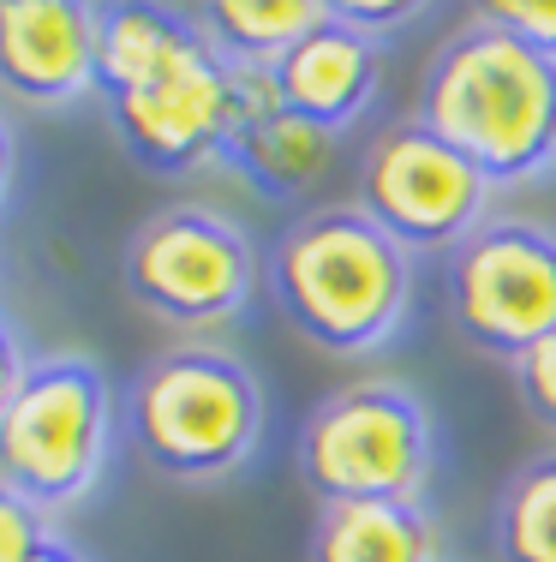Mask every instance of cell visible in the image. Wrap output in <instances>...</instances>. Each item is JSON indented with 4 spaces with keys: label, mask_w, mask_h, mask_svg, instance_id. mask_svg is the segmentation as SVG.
I'll return each instance as SVG.
<instances>
[{
    "label": "cell",
    "mask_w": 556,
    "mask_h": 562,
    "mask_svg": "<svg viewBox=\"0 0 556 562\" xmlns=\"http://www.w3.org/2000/svg\"><path fill=\"white\" fill-rule=\"evenodd\" d=\"M311 562H443L425 503H324Z\"/></svg>",
    "instance_id": "13"
},
{
    "label": "cell",
    "mask_w": 556,
    "mask_h": 562,
    "mask_svg": "<svg viewBox=\"0 0 556 562\" xmlns=\"http://www.w3.org/2000/svg\"><path fill=\"white\" fill-rule=\"evenodd\" d=\"M497 186L461 150H449L431 126H419L413 114L383 126L365 144L360 162V210L395 246L413 251H455L461 239H473L485 227Z\"/></svg>",
    "instance_id": "8"
},
{
    "label": "cell",
    "mask_w": 556,
    "mask_h": 562,
    "mask_svg": "<svg viewBox=\"0 0 556 562\" xmlns=\"http://www.w3.org/2000/svg\"><path fill=\"white\" fill-rule=\"evenodd\" d=\"M185 12L234 72H275L329 19V0H216Z\"/></svg>",
    "instance_id": "14"
},
{
    "label": "cell",
    "mask_w": 556,
    "mask_h": 562,
    "mask_svg": "<svg viewBox=\"0 0 556 562\" xmlns=\"http://www.w3.org/2000/svg\"><path fill=\"white\" fill-rule=\"evenodd\" d=\"M329 12H336L348 31H360L365 43L383 48V36L401 31V24L419 19V7H395V0H329Z\"/></svg>",
    "instance_id": "19"
},
{
    "label": "cell",
    "mask_w": 556,
    "mask_h": 562,
    "mask_svg": "<svg viewBox=\"0 0 556 562\" xmlns=\"http://www.w3.org/2000/svg\"><path fill=\"white\" fill-rule=\"evenodd\" d=\"M97 97L150 173L222 162L234 138V66L180 7H102Z\"/></svg>",
    "instance_id": "1"
},
{
    "label": "cell",
    "mask_w": 556,
    "mask_h": 562,
    "mask_svg": "<svg viewBox=\"0 0 556 562\" xmlns=\"http://www.w3.org/2000/svg\"><path fill=\"white\" fill-rule=\"evenodd\" d=\"M48 539H55V532H48L43 508L24 503L12 485H0V562H36Z\"/></svg>",
    "instance_id": "18"
},
{
    "label": "cell",
    "mask_w": 556,
    "mask_h": 562,
    "mask_svg": "<svg viewBox=\"0 0 556 562\" xmlns=\"http://www.w3.org/2000/svg\"><path fill=\"white\" fill-rule=\"evenodd\" d=\"M114 449V390L97 359L48 353L31 359L12 407L0 413V485L24 503L72 508L90 497Z\"/></svg>",
    "instance_id": "5"
},
{
    "label": "cell",
    "mask_w": 556,
    "mask_h": 562,
    "mask_svg": "<svg viewBox=\"0 0 556 562\" xmlns=\"http://www.w3.org/2000/svg\"><path fill=\"white\" fill-rule=\"evenodd\" d=\"M126 437L156 473L180 485H216L263 443V390L228 347H168L132 378Z\"/></svg>",
    "instance_id": "4"
},
{
    "label": "cell",
    "mask_w": 556,
    "mask_h": 562,
    "mask_svg": "<svg viewBox=\"0 0 556 562\" xmlns=\"http://www.w3.org/2000/svg\"><path fill=\"white\" fill-rule=\"evenodd\" d=\"M270 78H275V97L294 114H306L324 132H348L377 97V43H365L360 31H348L329 12Z\"/></svg>",
    "instance_id": "12"
},
{
    "label": "cell",
    "mask_w": 556,
    "mask_h": 562,
    "mask_svg": "<svg viewBox=\"0 0 556 562\" xmlns=\"http://www.w3.org/2000/svg\"><path fill=\"white\" fill-rule=\"evenodd\" d=\"M413 120L461 150L491 186H526L556 168V66L467 19L431 55Z\"/></svg>",
    "instance_id": "2"
},
{
    "label": "cell",
    "mask_w": 556,
    "mask_h": 562,
    "mask_svg": "<svg viewBox=\"0 0 556 562\" xmlns=\"http://www.w3.org/2000/svg\"><path fill=\"white\" fill-rule=\"evenodd\" d=\"M473 19L497 24L502 36H514L521 48H533L538 60L556 66V0H502V7H473Z\"/></svg>",
    "instance_id": "16"
},
{
    "label": "cell",
    "mask_w": 556,
    "mask_h": 562,
    "mask_svg": "<svg viewBox=\"0 0 556 562\" xmlns=\"http://www.w3.org/2000/svg\"><path fill=\"white\" fill-rule=\"evenodd\" d=\"M299 479L317 503H419L431 479V413L401 383H348L299 431Z\"/></svg>",
    "instance_id": "6"
},
{
    "label": "cell",
    "mask_w": 556,
    "mask_h": 562,
    "mask_svg": "<svg viewBox=\"0 0 556 562\" xmlns=\"http://www.w3.org/2000/svg\"><path fill=\"white\" fill-rule=\"evenodd\" d=\"M126 293L174 329H216L258 293V251L222 210L168 204L126 239Z\"/></svg>",
    "instance_id": "7"
},
{
    "label": "cell",
    "mask_w": 556,
    "mask_h": 562,
    "mask_svg": "<svg viewBox=\"0 0 556 562\" xmlns=\"http://www.w3.org/2000/svg\"><path fill=\"white\" fill-rule=\"evenodd\" d=\"M509 378H514L521 407L533 413V425H545V431L556 437V336H545L538 347H526V353L509 366Z\"/></svg>",
    "instance_id": "17"
},
{
    "label": "cell",
    "mask_w": 556,
    "mask_h": 562,
    "mask_svg": "<svg viewBox=\"0 0 556 562\" xmlns=\"http://www.w3.org/2000/svg\"><path fill=\"white\" fill-rule=\"evenodd\" d=\"M497 557L556 562V449L533 454L509 473L497 497Z\"/></svg>",
    "instance_id": "15"
},
{
    "label": "cell",
    "mask_w": 556,
    "mask_h": 562,
    "mask_svg": "<svg viewBox=\"0 0 556 562\" xmlns=\"http://www.w3.org/2000/svg\"><path fill=\"white\" fill-rule=\"evenodd\" d=\"M12 168H19V144H12L7 114H0V198H7V186H12Z\"/></svg>",
    "instance_id": "21"
},
{
    "label": "cell",
    "mask_w": 556,
    "mask_h": 562,
    "mask_svg": "<svg viewBox=\"0 0 556 562\" xmlns=\"http://www.w3.org/2000/svg\"><path fill=\"white\" fill-rule=\"evenodd\" d=\"M449 312L461 341L491 359H521L556 336V227L497 216L449 258Z\"/></svg>",
    "instance_id": "9"
},
{
    "label": "cell",
    "mask_w": 556,
    "mask_h": 562,
    "mask_svg": "<svg viewBox=\"0 0 556 562\" xmlns=\"http://www.w3.org/2000/svg\"><path fill=\"white\" fill-rule=\"evenodd\" d=\"M36 562H90V557L78 551V544H66V539H48V544H43V557H36Z\"/></svg>",
    "instance_id": "22"
},
{
    "label": "cell",
    "mask_w": 556,
    "mask_h": 562,
    "mask_svg": "<svg viewBox=\"0 0 556 562\" xmlns=\"http://www.w3.org/2000/svg\"><path fill=\"white\" fill-rule=\"evenodd\" d=\"M102 7L84 0H0V90L31 109H66L97 90Z\"/></svg>",
    "instance_id": "10"
},
{
    "label": "cell",
    "mask_w": 556,
    "mask_h": 562,
    "mask_svg": "<svg viewBox=\"0 0 556 562\" xmlns=\"http://www.w3.org/2000/svg\"><path fill=\"white\" fill-rule=\"evenodd\" d=\"M341 150V132L311 126L275 97L270 72H234V138L222 162L240 168L263 198H294L329 173Z\"/></svg>",
    "instance_id": "11"
},
{
    "label": "cell",
    "mask_w": 556,
    "mask_h": 562,
    "mask_svg": "<svg viewBox=\"0 0 556 562\" xmlns=\"http://www.w3.org/2000/svg\"><path fill=\"white\" fill-rule=\"evenodd\" d=\"M270 293L311 347L360 359L401 336L413 312V258L360 204L306 210L270 251Z\"/></svg>",
    "instance_id": "3"
},
{
    "label": "cell",
    "mask_w": 556,
    "mask_h": 562,
    "mask_svg": "<svg viewBox=\"0 0 556 562\" xmlns=\"http://www.w3.org/2000/svg\"><path fill=\"white\" fill-rule=\"evenodd\" d=\"M24 371H31V359H24V347H19V336H12V324L0 317V413L12 407V395H19Z\"/></svg>",
    "instance_id": "20"
}]
</instances>
